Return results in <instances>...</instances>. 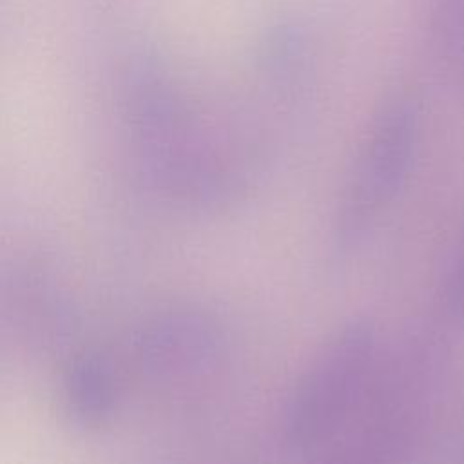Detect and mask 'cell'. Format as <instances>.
Listing matches in <instances>:
<instances>
[{"label":"cell","instance_id":"6da1fadb","mask_svg":"<svg viewBox=\"0 0 464 464\" xmlns=\"http://www.w3.org/2000/svg\"><path fill=\"white\" fill-rule=\"evenodd\" d=\"M375 355L377 334L366 319L348 321L319 348L285 406L290 448L310 451L339 433L366 390Z\"/></svg>","mask_w":464,"mask_h":464},{"label":"cell","instance_id":"7a4b0ae2","mask_svg":"<svg viewBox=\"0 0 464 464\" xmlns=\"http://www.w3.org/2000/svg\"><path fill=\"white\" fill-rule=\"evenodd\" d=\"M419 102L408 91L388 96L372 120L343 187L334 239L350 248L379 219L404 185L419 138Z\"/></svg>","mask_w":464,"mask_h":464},{"label":"cell","instance_id":"3957f363","mask_svg":"<svg viewBox=\"0 0 464 464\" xmlns=\"http://www.w3.org/2000/svg\"><path fill=\"white\" fill-rule=\"evenodd\" d=\"M69 399L78 415L85 419L100 417L111 402L109 375L96 361L80 362L71 373Z\"/></svg>","mask_w":464,"mask_h":464},{"label":"cell","instance_id":"277c9868","mask_svg":"<svg viewBox=\"0 0 464 464\" xmlns=\"http://www.w3.org/2000/svg\"><path fill=\"white\" fill-rule=\"evenodd\" d=\"M444 306L451 317L464 323V237L450 263L444 277Z\"/></svg>","mask_w":464,"mask_h":464}]
</instances>
